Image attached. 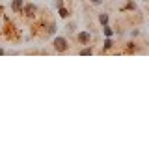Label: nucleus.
<instances>
[{
    "label": "nucleus",
    "mask_w": 149,
    "mask_h": 149,
    "mask_svg": "<svg viewBox=\"0 0 149 149\" xmlns=\"http://www.w3.org/2000/svg\"><path fill=\"white\" fill-rule=\"evenodd\" d=\"M52 45H54V50H58V52H65V50L69 49V45H67V39L65 37H54V41H52Z\"/></svg>",
    "instance_id": "1"
},
{
    "label": "nucleus",
    "mask_w": 149,
    "mask_h": 149,
    "mask_svg": "<svg viewBox=\"0 0 149 149\" xmlns=\"http://www.w3.org/2000/svg\"><path fill=\"white\" fill-rule=\"evenodd\" d=\"M47 32H49L50 36H54V34H56V24H54V22H50V24H49V30H47Z\"/></svg>",
    "instance_id": "10"
},
{
    "label": "nucleus",
    "mask_w": 149,
    "mask_h": 149,
    "mask_svg": "<svg viewBox=\"0 0 149 149\" xmlns=\"http://www.w3.org/2000/svg\"><path fill=\"white\" fill-rule=\"evenodd\" d=\"M0 54H4V49H2V47H0Z\"/></svg>",
    "instance_id": "16"
},
{
    "label": "nucleus",
    "mask_w": 149,
    "mask_h": 149,
    "mask_svg": "<svg viewBox=\"0 0 149 149\" xmlns=\"http://www.w3.org/2000/svg\"><path fill=\"white\" fill-rule=\"evenodd\" d=\"M58 13H60V17H62V19H67L69 17V11L65 8H58Z\"/></svg>",
    "instance_id": "7"
},
{
    "label": "nucleus",
    "mask_w": 149,
    "mask_h": 149,
    "mask_svg": "<svg viewBox=\"0 0 149 149\" xmlns=\"http://www.w3.org/2000/svg\"><path fill=\"white\" fill-rule=\"evenodd\" d=\"M102 34H104L106 37H110L112 34H114V30H112V28H110L108 24H104V26H102Z\"/></svg>",
    "instance_id": "5"
},
{
    "label": "nucleus",
    "mask_w": 149,
    "mask_h": 149,
    "mask_svg": "<svg viewBox=\"0 0 149 149\" xmlns=\"http://www.w3.org/2000/svg\"><path fill=\"white\" fill-rule=\"evenodd\" d=\"M123 9H136V4H134L132 0H130V2H127V6H125Z\"/></svg>",
    "instance_id": "11"
},
{
    "label": "nucleus",
    "mask_w": 149,
    "mask_h": 149,
    "mask_svg": "<svg viewBox=\"0 0 149 149\" xmlns=\"http://www.w3.org/2000/svg\"><path fill=\"white\" fill-rule=\"evenodd\" d=\"M91 4H95V6H99V4H102V0H90Z\"/></svg>",
    "instance_id": "14"
},
{
    "label": "nucleus",
    "mask_w": 149,
    "mask_h": 149,
    "mask_svg": "<svg viewBox=\"0 0 149 149\" xmlns=\"http://www.w3.org/2000/svg\"><path fill=\"white\" fill-rule=\"evenodd\" d=\"M80 54H82V56H88V54H93V49H91V47H84V49L80 50Z\"/></svg>",
    "instance_id": "8"
},
{
    "label": "nucleus",
    "mask_w": 149,
    "mask_h": 149,
    "mask_svg": "<svg viewBox=\"0 0 149 149\" xmlns=\"http://www.w3.org/2000/svg\"><path fill=\"white\" fill-rule=\"evenodd\" d=\"M112 45H114V43H112V39H106V41H104V45H102V50H110V49H112Z\"/></svg>",
    "instance_id": "9"
},
{
    "label": "nucleus",
    "mask_w": 149,
    "mask_h": 149,
    "mask_svg": "<svg viewBox=\"0 0 149 149\" xmlns=\"http://www.w3.org/2000/svg\"><path fill=\"white\" fill-rule=\"evenodd\" d=\"M73 28H74V24H73V22H69V24H67V32H74Z\"/></svg>",
    "instance_id": "13"
},
{
    "label": "nucleus",
    "mask_w": 149,
    "mask_h": 149,
    "mask_svg": "<svg viewBox=\"0 0 149 149\" xmlns=\"http://www.w3.org/2000/svg\"><path fill=\"white\" fill-rule=\"evenodd\" d=\"M11 8H13V11H22L24 4H22V0H13V2H11Z\"/></svg>",
    "instance_id": "4"
},
{
    "label": "nucleus",
    "mask_w": 149,
    "mask_h": 149,
    "mask_svg": "<svg viewBox=\"0 0 149 149\" xmlns=\"http://www.w3.org/2000/svg\"><path fill=\"white\" fill-rule=\"evenodd\" d=\"M37 11V8L34 6V4H26L24 6V15H28V17H34V13Z\"/></svg>",
    "instance_id": "3"
},
{
    "label": "nucleus",
    "mask_w": 149,
    "mask_h": 149,
    "mask_svg": "<svg viewBox=\"0 0 149 149\" xmlns=\"http://www.w3.org/2000/svg\"><path fill=\"white\" fill-rule=\"evenodd\" d=\"M2 13H4V8H2V6H0V17H2Z\"/></svg>",
    "instance_id": "15"
},
{
    "label": "nucleus",
    "mask_w": 149,
    "mask_h": 149,
    "mask_svg": "<svg viewBox=\"0 0 149 149\" xmlns=\"http://www.w3.org/2000/svg\"><path fill=\"white\" fill-rule=\"evenodd\" d=\"M99 22H101L102 26L108 24V15H106V13H101V15H99Z\"/></svg>",
    "instance_id": "6"
},
{
    "label": "nucleus",
    "mask_w": 149,
    "mask_h": 149,
    "mask_svg": "<svg viewBox=\"0 0 149 149\" xmlns=\"http://www.w3.org/2000/svg\"><path fill=\"white\" fill-rule=\"evenodd\" d=\"M54 4H56V8H63V0H56Z\"/></svg>",
    "instance_id": "12"
},
{
    "label": "nucleus",
    "mask_w": 149,
    "mask_h": 149,
    "mask_svg": "<svg viewBox=\"0 0 149 149\" xmlns=\"http://www.w3.org/2000/svg\"><path fill=\"white\" fill-rule=\"evenodd\" d=\"M77 41L80 45H90V41H91V34H90V30H82V32H78L77 34Z\"/></svg>",
    "instance_id": "2"
}]
</instances>
